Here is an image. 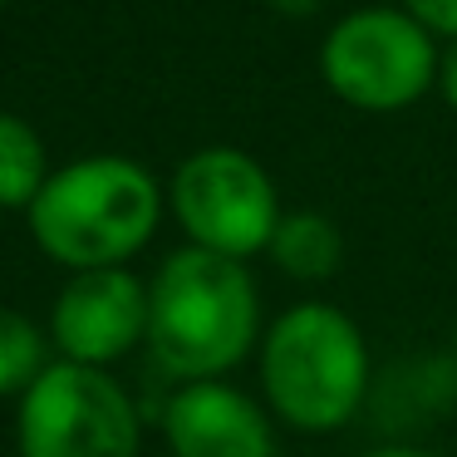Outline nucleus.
I'll use <instances>...</instances> for the list:
<instances>
[{"label":"nucleus","mask_w":457,"mask_h":457,"mask_svg":"<svg viewBox=\"0 0 457 457\" xmlns=\"http://www.w3.org/2000/svg\"><path fill=\"white\" fill-rule=\"evenodd\" d=\"M261 305L246 261L217 251H172L148 286V349L182 384L221 378L256 345Z\"/></svg>","instance_id":"nucleus-1"},{"label":"nucleus","mask_w":457,"mask_h":457,"mask_svg":"<svg viewBox=\"0 0 457 457\" xmlns=\"http://www.w3.org/2000/svg\"><path fill=\"white\" fill-rule=\"evenodd\" d=\"M162 192L133 158H79L50 172L30 202V231L40 251L74 270H113L158 231Z\"/></svg>","instance_id":"nucleus-2"},{"label":"nucleus","mask_w":457,"mask_h":457,"mask_svg":"<svg viewBox=\"0 0 457 457\" xmlns=\"http://www.w3.org/2000/svg\"><path fill=\"white\" fill-rule=\"evenodd\" d=\"M261 384L280 423L300 433H335L364 408L369 345L339 305H290L261 345Z\"/></svg>","instance_id":"nucleus-3"},{"label":"nucleus","mask_w":457,"mask_h":457,"mask_svg":"<svg viewBox=\"0 0 457 457\" xmlns=\"http://www.w3.org/2000/svg\"><path fill=\"white\" fill-rule=\"evenodd\" d=\"M433 35L394 5L349 11L320 45V74L329 94L364 113H398L437 84Z\"/></svg>","instance_id":"nucleus-4"},{"label":"nucleus","mask_w":457,"mask_h":457,"mask_svg":"<svg viewBox=\"0 0 457 457\" xmlns=\"http://www.w3.org/2000/svg\"><path fill=\"white\" fill-rule=\"evenodd\" d=\"M21 457H138V408L104 369L60 359L25 388Z\"/></svg>","instance_id":"nucleus-5"},{"label":"nucleus","mask_w":457,"mask_h":457,"mask_svg":"<svg viewBox=\"0 0 457 457\" xmlns=\"http://www.w3.org/2000/svg\"><path fill=\"white\" fill-rule=\"evenodd\" d=\"M172 212H178L182 231L192 237V246L231 261L270 251V237L286 217L276 202V182L241 148L192 153L172 172Z\"/></svg>","instance_id":"nucleus-6"},{"label":"nucleus","mask_w":457,"mask_h":457,"mask_svg":"<svg viewBox=\"0 0 457 457\" xmlns=\"http://www.w3.org/2000/svg\"><path fill=\"white\" fill-rule=\"evenodd\" d=\"M54 345L70 364H109L148 339V286L133 270H79L54 300Z\"/></svg>","instance_id":"nucleus-7"},{"label":"nucleus","mask_w":457,"mask_h":457,"mask_svg":"<svg viewBox=\"0 0 457 457\" xmlns=\"http://www.w3.org/2000/svg\"><path fill=\"white\" fill-rule=\"evenodd\" d=\"M162 428L178 457H276L266 413L221 378L182 384L168 398Z\"/></svg>","instance_id":"nucleus-8"},{"label":"nucleus","mask_w":457,"mask_h":457,"mask_svg":"<svg viewBox=\"0 0 457 457\" xmlns=\"http://www.w3.org/2000/svg\"><path fill=\"white\" fill-rule=\"evenodd\" d=\"M270 261L295 280H325L345 261V237L325 212H286L270 237Z\"/></svg>","instance_id":"nucleus-9"},{"label":"nucleus","mask_w":457,"mask_h":457,"mask_svg":"<svg viewBox=\"0 0 457 457\" xmlns=\"http://www.w3.org/2000/svg\"><path fill=\"white\" fill-rule=\"evenodd\" d=\"M45 182L50 172L40 133L15 113H0V207H30Z\"/></svg>","instance_id":"nucleus-10"},{"label":"nucleus","mask_w":457,"mask_h":457,"mask_svg":"<svg viewBox=\"0 0 457 457\" xmlns=\"http://www.w3.org/2000/svg\"><path fill=\"white\" fill-rule=\"evenodd\" d=\"M45 335L15 310H0V394L30 388L45 374Z\"/></svg>","instance_id":"nucleus-11"},{"label":"nucleus","mask_w":457,"mask_h":457,"mask_svg":"<svg viewBox=\"0 0 457 457\" xmlns=\"http://www.w3.org/2000/svg\"><path fill=\"white\" fill-rule=\"evenodd\" d=\"M403 11L413 15L428 35H447V40H457V0H403Z\"/></svg>","instance_id":"nucleus-12"},{"label":"nucleus","mask_w":457,"mask_h":457,"mask_svg":"<svg viewBox=\"0 0 457 457\" xmlns=\"http://www.w3.org/2000/svg\"><path fill=\"white\" fill-rule=\"evenodd\" d=\"M437 84H443V99H447V109L457 113V40L447 45L443 64H437Z\"/></svg>","instance_id":"nucleus-13"},{"label":"nucleus","mask_w":457,"mask_h":457,"mask_svg":"<svg viewBox=\"0 0 457 457\" xmlns=\"http://www.w3.org/2000/svg\"><path fill=\"white\" fill-rule=\"evenodd\" d=\"M276 15H286V21H305V15H315L325 0H266Z\"/></svg>","instance_id":"nucleus-14"},{"label":"nucleus","mask_w":457,"mask_h":457,"mask_svg":"<svg viewBox=\"0 0 457 457\" xmlns=\"http://www.w3.org/2000/svg\"><path fill=\"white\" fill-rule=\"evenodd\" d=\"M364 457H437V453H423V447H403V443H394V447H374V453H364Z\"/></svg>","instance_id":"nucleus-15"},{"label":"nucleus","mask_w":457,"mask_h":457,"mask_svg":"<svg viewBox=\"0 0 457 457\" xmlns=\"http://www.w3.org/2000/svg\"><path fill=\"white\" fill-rule=\"evenodd\" d=\"M453 349H457V325H453Z\"/></svg>","instance_id":"nucleus-16"},{"label":"nucleus","mask_w":457,"mask_h":457,"mask_svg":"<svg viewBox=\"0 0 457 457\" xmlns=\"http://www.w3.org/2000/svg\"><path fill=\"white\" fill-rule=\"evenodd\" d=\"M0 5H5V0H0Z\"/></svg>","instance_id":"nucleus-17"}]
</instances>
